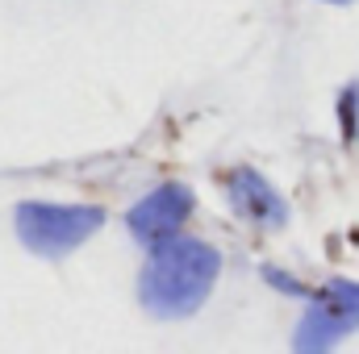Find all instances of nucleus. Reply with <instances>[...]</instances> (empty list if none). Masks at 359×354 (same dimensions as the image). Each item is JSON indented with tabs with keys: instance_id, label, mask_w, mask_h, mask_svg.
Masks as SVG:
<instances>
[{
	"instance_id": "obj_1",
	"label": "nucleus",
	"mask_w": 359,
	"mask_h": 354,
	"mask_svg": "<svg viewBox=\"0 0 359 354\" xmlns=\"http://www.w3.org/2000/svg\"><path fill=\"white\" fill-rule=\"evenodd\" d=\"M217 259L196 246V242H172L147 271V300L163 313H180L188 304H196L213 279Z\"/></svg>"
},
{
	"instance_id": "obj_2",
	"label": "nucleus",
	"mask_w": 359,
	"mask_h": 354,
	"mask_svg": "<svg viewBox=\"0 0 359 354\" xmlns=\"http://www.w3.org/2000/svg\"><path fill=\"white\" fill-rule=\"evenodd\" d=\"M96 225H100V208H80V204H21L17 208L21 242L38 255H63L80 246Z\"/></svg>"
},
{
	"instance_id": "obj_3",
	"label": "nucleus",
	"mask_w": 359,
	"mask_h": 354,
	"mask_svg": "<svg viewBox=\"0 0 359 354\" xmlns=\"http://www.w3.org/2000/svg\"><path fill=\"white\" fill-rule=\"evenodd\" d=\"M184 213H188L184 192H180V187H168V192L142 200V204L130 213V225L138 229V238H168V234L180 225Z\"/></svg>"
}]
</instances>
